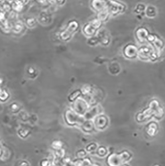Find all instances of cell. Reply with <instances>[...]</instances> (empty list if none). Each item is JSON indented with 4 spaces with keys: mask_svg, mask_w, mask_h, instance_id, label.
Returning <instances> with one entry per match:
<instances>
[{
    "mask_svg": "<svg viewBox=\"0 0 165 166\" xmlns=\"http://www.w3.org/2000/svg\"><path fill=\"white\" fill-rule=\"evenodd\" d=\"M129 158V153L127 151H124L120 154L111 155L107 159V162L109 166H119L123 162L127 160Z\"/></svg>",
    "mask_w": 165,
    "mask_h": 166,
    "instance_id": "6da1fadb",
    "label": "cell"
},
{
    "mask_svg": "<svg viewBox=\"0 0 165 166\" xmlns=\"http://www.w3.org/2000/svg\"><path fill=\"white\" fill-rule=\"evenodd\" d=\"M146 15L149 17H154L156 15V8L153 6H149L146 9Z\"/></svg>",
    "mask_w": 165,
    "mask_h": 166,
    "instance_id": "7a4b0ae2",
    "label": "cell"
},
{
    "mask_svg": "<svg viewBox=\"0 0 165 166\" xmlns=\"http://www.w3.org/2000/svg\"><path fill=\"white\" fill-rule=\"evenodd\" d=\"M105 3L102 0H95L93 2V6L96 10H100L104 7Z\"/></svg>",
    "mask_w": 165,
    "mask_h": 166,
    "instance_id": "3957f363",
    "label": "cell"
},
{
    "mask_svg": "<svg viewBox=\"0 0 165 166\" xmlns=\"http://www.w3.org/2000/svg\"><path fill=\"white\" fill-rule=\"evenodd\" d=\"M108 15V13L107 11H102V12H100V13H99V19L101 20H104L106 19Z\"/></svg>",
    "mask_w": 165,
    "mask_h": 166,
    "instance_id": "277c9868",
    "label": "cell"
},
{
    "mask_svg": "<svg viewBox=\"0 0 165 166\" xmlns=\"http://www.w3.org/2000/svg\"><path fill=\"white\" fill-rule=\"evenodd\" d=\"M91 165L90 161L88 158H84L83 160H82V166H90Z\"/></svg>",
    "mask_w": 165,
    "mask_h": 166,
    "instance_id": "5b68a950",
    "label": "cell"
},
{
    "mask_svg": "<svg viewBox=\"0 0 165 166\" xmlns=\"http://www.w3.org/2000/svg\"><path fill=\"white\" fill-rule=\"evenodd\" d=\"M85 155L86 153L85 151H83V150H80L79 152H78L77 156L79 159H82Z\"/></svg>",
    "mask_w": 165,
    "mask_h": 166,
    "instance_id": "8992f818",
    "label": "cell"
},
{
    "mask_svg": "<svg viewBox=\"0 0 165 166\" xmlns=\"http://www.w3.org/2000/svg\"><path fill=\"white\" fill-rule=\"evenodd\" d=\"M98 151L99 152V155H105V154L106 153V150L105 149L104 147H101Z\"/></svg>",
    "mask_w": 165,
    "mask_h": 166,
    "instance_id": "52a82bcc",
    "label": "cell"
},
{
    "mask_svg": "<svg viewBox=\"0 0 165 166\" xmlns=\"http://www.w3.org/2000/svg\"><path fill=\"white\" fill-rule=\"evenodd\" d=\"M74 165L75 166H82V160L81 159H78L74 162Z\"/></svg>",
    "mask_w": 165,
    "mask_h": 166,
    "instance_id": "ba28073f",
    "label": "cell"
},
{
    "mask_svg": "<svg viewBox=\"0 0 165 166\" xmlns=\"http://www.w3.org/2000/svg\"><path fill=\"white\" fill-rule=\"evenodd\" d=\"M90 166H100V165L98 164H97V163H94V164H92L90 165Z\"/></svg>",
    "mask_w": 165,
    "mask_h": 166,
    "instance_id": "9c48e42d",
    "label": "cell"
},
{
    "mask_svg": "<svg viewBox=\"0 0 165 166\" xmlns=\"http://www.w3.org/2000/svg\"><path fill=\"white\" fill-rule=\"evenodd\" d=\"M38 1H39L40 2H44V1H45V0H38Z\"/></svg>",
    "mask_w": 165,
    "mask_h": 166,
    "instance_id": "30bf717a",
    "label": "cell"
},
{
    "mask_svg": "<svg viewBox=\"0 0 165 166\" xmlns=\"http://www.w3.org/2000/svg\"><path fill=\"white\" fill-rule=\"evenodd\" d=\"M127 166V165H123V166Z\"/></svg>",
    "mask_w": 165,
    "mask_h": 166,
    "instance_id": "8fae6325",
    "label": "cell"
}]
</instances>
